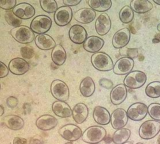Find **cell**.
<instances>
[{
  "label": "cell",
  "instance_id": "cell-21",
  "mask_svg": "<svg viewBox=\"0 0 160 144\" xmlns=\"http://www.w3.org/2000/svg\"><path fill=\"white\" fill-rule=\"evenodd\" d=\"M104 45V40L98 36H91L85 40L83 44L85 50L89 53H96L102 49Z\"/></svg>",
  "mask_w": 160,
  "mask_h": 144
},
{
  "label": "cell",
  "instance_id": "cell-23",
  "mask_svg": "<svg viewBox=\"0 0 160 144\" xmlns=\"http://www.w3.org/2000/svg\"><path fill=\"white\" fill-rule=\"evenodd\" d=\"M95 122L100 125H107L111 122V116L105 107L97 106L94 108L93 114Z\"/></svg>",
  "mask_w": 160,
  "mask_h": 144
},
{
  "label": "cell",
  "instance_id": "cell-32",
  "mask_svg": "<svg viewBox=\"0 0 160 144\" xmlns=\"http://www.w3.org/2000/svg\"><path fill=\"white\" fill-rule=\"evenodd\" d=\"M120 21L124 24H128L131 23L134 17V11L130 6H124L120 10L119 14Z\"/></svg>",
  "mask_w": 160,
  "mask_h": 144
},
{
  "label": "cell",
  "instance_id": "cell-46",
  "mask_svg": "<svg viewBox=\"0 0 160 144\" xmlns=\"http://www.w3.org/2000/svg\"><path fill=\"white\" fill-rule=\"evenodd\" d=\"M153 1L156 4L160 5V0H153Z\"/></svg>",
  "mask_w": 160,
  "mask_h": 144
},
{
  "label": "cell",
  "instance_id": "cell-2",
  "mask_svg": "<svg viewBox=\"0 0 160 144\" xmlns=\"http://www.w3.org/2000/svg\"><path fill=\"white\" fill-rule=\"evenodd\" d=\"M91 63L96 69L101 72L110 71L114 67L111 58L103 52L93 54L91 57Z\"/></svg>",
  "mask_w": 160,
  "mask_h": 144
},
{
  "label": "cell",
  "instance_id": "cell-11",
  "mask_svg": "<svg viewBox=\"0 0 160 144\" xmlns=\"http://www.w3.org/2000/svg\"><path fill=\"white\" fill-rule=\"evenodd\" d=\"M73 18V11L70 7H62L58 9L55 13V23L60 27L69 24Z\"/></svg>",
  "mask_w": 160,
  "mask_h": 144
},
{
  "label": "cell",
  "instance_id": "cell-12",
  "mask_svg": "<svg viewBox=\"0 0 160 144\" xmlns=\"http://www.w3.org/2000/svg\"><path fill=\"white\" fill-rule=\"evenodd\" d=\"M127 112L123 108H119L115 110L111 115V123L114 129L118 130L123 128L128 122Z\"/></svg>",
  "mask_w": 160,
  "mask_h": 144
},
{
  "label": "cell",
  "instance_id": "cell-9",
  "mask_svg": "<svg viewBox=\"0 0 160 144\" xmlns=\"http://www.w3.org/2000/svg\"><path fill=\"white\" fill-rule=\"evenodd\" d=\"M148 113V107L143 103H135L128 108L127 114L128 118L134 121H142Z\"/></svg>",
  "mask_w": 160,
  "mask_h": 144
},
{
  "label": "cell",
  "instance_id": "cell-10",
  "mask_svg": "<svg viewBox=\"0 0 160 144\" xmlns=\"http://www.w3.org/2000/svg\"><path fill=\"white\" fill-rule=\"evenodd\" d=\"M133 59L128 57L121 58L114 65L113 73L117 75H126L129 74L134 67Z\"/></svg>",
  "mask_w": 160,
  "mask_h": 144
},
{
  "label": "cell",
  "instance_id": "cell-8",
  "mask_svg": "<svg viewBox=\"0 0 160 144\" xmlns=\"http://www.w3.org/2000/svg\"><path fill=\"white\" fill-rule=\"evenodd\" d=\"M59 134L63 139L69 141H76L82 136L81 128L73 124L62 126L59 130Z\"/></svg>",
  "mask_w": 160,
  "mask_h": 144
},
{
  "label": "cell",
  "instance_id": "cell-16",
  "mask_svg": "<svg viewBox=\"0 0 160 144\" xmlns=\"http://www.w3.org/2000/svg\"><path fill=\"white\" fill-rule=\"evenodd\" d=\"M111 28V20L107 13L99 15L95 23L96 33L100 36H104L108 33Z\"/></svg>",
  "mask_w": 160,
  "mask_h": 144
},
{
  "label": "cell",
  "instance_id": "cell-38",
  "mask_svg": "<svg viewBox=\"0 0 160 144\" xmlns=\"http://www.w3.org/2000/svg\"><path fill=\"white\" fill-rule=\"evenodd\" d=\"M20 53L22 57L27 59H30L35 55V51L33 49L28 46L22 47L20 49Z\"/></svg>",
  "mask_w": 160,
  "mask_h": 144
},
{
  "label": "cell",
  "instance_id": "cell-26",
  "mask_svg": "<svg viewBox=\"0 0 160 144\" xmlns=\"http://www.w3.org/2000/svg\"><path fill=\"white\" fill-rule=\"evenodd\" d=\"M130 7L137 13H146L153 9L152 3L148 0H132L130 3Z\"/></svg>",
  "mask_w": 160,
  "mask_h": 144
},
{
  "label": "cell",
  "instance_id": "cell-29",
  "mask_svg": "<svg viewBox=\"0 0 160 144\" xmlns=\"http://www.w3.org/2000/svg\"><path fill=\"white\" fill-rule=\"evenodd\" d=\"M67 58L66 51L61 44H57L51 53V58L53 62L57 66H61L66 61Z\"/></svg>",
  "mask_w": 160,
  "mask_h": 144
},
{
  "label": "cell",
  "instance_id": "cell-40",
  "mask_svg": "<svg viewBox=\"0 0 160 144\" xmlns=\"http://www.w3.org/2000/svg\"><path fill=\"white\" fill-rule=\"evenodd\" d=\"M6 103L9 108H15L18 105V100L14 96H9L7 99Z\"/></svg>",
  "mask_w": 160,
  "mask_h": 144
},
{
  "label": "cell",
  "instance_id": "cell-3",
  "mask_svg": "<svg viewBox=\"0 0 160 144\" xmlns=\"http://www.w3.org/2000/svg\"><path fill=\"white\" fill-rule=\"evenodd\" d=\"M160 131V122L155 120H149L142 123L139 129V135L143 140H151Z\"/></svg>",
  "mask_w": 160,
  "mask_h": 144
},
{
  "label": "cell",
  "instance_id": "cell-35",
  "mask_svg": "<svg viewBox=\"0 0 160 144\" xmlns=\"http://www.w3.org/2000/svg\"><path fill=\"white\" fill-rule=\"evenodd\" d=\"M5 19L9 25L18 27L22 24V20L18 18L13 11H7L5 13Z\"/></svg>",
  "mask_w": 160,
  "mask_h": 144
},
{
  "label": "cell",
  "instance_id": "cell-28",
  "mask_svg": "<svg viewBox=\"0 0 160 144\" xmlns=\"http://www.w3.org/2000/svg\"><path fill=\"white\" fill-rule=\"evenodd\" d=\"M95 84L90 77H87L82 80L80 85L81 94L85 97L91 96L95 91Z\"/></svg>",
  "mask_w": 160,
  "mask_h": 144
},
{
  "label": "cell",
  "instance_id": "cell-44",
  "mask_svg": "<svg viewBox=\"0 0 160 144\" xmlns=\"http://www.w3.org/2000/svg\"><path fill=\"white\" fill-rule=\"evenodd\" d=\"M13 143V144H27V140L22 137H15Z\"/></svg>",
  "mask_w": 160,
  "mask_h": 144
},
{
  "label": "cell",
  "instance_id": "cell-45",
  "mask_svg": "<svg viewBox=\"0 0 160 144\" xmlns=\"http://www.w3.org/2000/svg\"><path fill=\"white\" fill-rule=\"evenodd\" d=\"M0 116H2L4 114V108L2 107V105H1L0 106Z\"/></svg>",
  "mask_w": 160,
  "mask_h": 144
},
{
  "label": "cell",
  "instance_id": "cell-22",
  "mask_svg": "<svg viewBox=\"0 0 160 144\" xmlns=\"http://www.w3.org/2000/svg\"><path fill=\"white\" fill-rule=\"evenodd\" d=\"M35 43L37 47L42 50H50L56 46L54 40L47 34H40L36 36Z\"/></svg>",
  "mask_w": 160,
  "mask_h": 144
},
{
  "label": "cell",
  "instance_id": "cell-15",
  "mask_svg": "<svg viewBox=\"0 0 160 144\" xmlns=\"http://www.w3.org/2000/svg\"><path fill=\"white\" fill-rule=\"evenodd\" d=\"M14 14L22 20H28L32 18L35 14V9L28 3H20L16 5L13 9Z\"/></svg>",
  "mask_w": 160,
  "mask_h": 144
},
{
  "label": "cell",
  "instance_id": "cell-49",
  "mask_svg": "<svg viewBox=\"0 0 160 144\" xmlns=\"http://www.w3.org/2000/svg\"><path fill=\"white\" fill-rule=\"evenodd\" d=\"M65 144H73V143H72V142H68V143H66Z\"/></svg>",
  "mask_w": 160,
  "mask_h": 144
},
{
  "label": "cell",
  "instance_id": "cell-30",
  "mask_svg": "<svg viewBox=\"0 0 160 144\" xmlns=\"http://www.w3.org/2000/svg\"><path fill=\"white\" fill-rule=\"evenodd\" d=\"M88 1L91 9L100 12L108 11L112 6L111 0H89Z\"/></svg>",
  "mask_w": 160,
  "mask_h": 144
},
{
  "label": "cell",
  "instance_id": "cell-48",
  "mask_svg": "<svg viewBox=\"0 0 160 144\" xmlns=\"http://www.w3.org/2000/svg\"><path fill=\"white\" fill-rule=\"evenodd\" d=\"M123 144H133V143L131 142H125V143Z\"/></svg>",
  "mask_w": 160,
  "mask_h": 144
},
{
  "label": "cell",
  "instance_id": "cell-37",
  "mask_svg": "<svg viewBox=\"0 0 160 144\" xmlns=\"http://www.w3.org/2000/svg\"><path fill=\"white\" fill-rule=\"evenodd\" d=\"M120 54L122 55H126L128 56V57L131 58L132 59L138 56V50L137 48L130 49L127 47H123L120 49Z\"/></svg>",
  "mask_w": 160,
  "mask_h": 144
},
{
  "label": "cell",
  "instance_id": "cell-25",
  "mask_svg": "<svg viewBox=\"0 0 160 144\" xmlns=\"http://www.w3.org/2000/svg\"><path fill=\"white\" fill-rule=\"evenodd\" d=\"M89 114V109L82 103L77 104L73 108L72 116L73 119L78 124H81L87 119Z\"/></svg>",
  "mask_w": 160,
  "mask_h": 144
},
{
  "label": "cell",
  "instance_id": "cell-18",
  "mask_svg": "<svg viewBox=\"0 0 160 144\" xmlns=\"http://www.w3.org/2000/svg\"><path fill=\"white\" fill-rule=\"evenodd\" d=\"M70 39L73 43L81 44L87 39L88 33L86 29L80 25H74L70 29L69 32Z\"/></svg>",
  "mask_w": 160,
  "mask_h": 144
},
{
  "label": "cell",
  "instance_id": "cell-42",
  "mask_svg": "<svg viewBox=\"0 0 160 144\" xmlns=\"http://www.w3.org/2000/svg\"><path fill=\"white\" fill-rule=\"evenodd\" d=\"M29 144H43V141L40 136H35L30 139Z\"/></svg>",
  "mask_w": 160,
  "mask_h": 144
},
{
  "label": "cell",
  "instance_id": "cell-1",
  "mask_svg": "<svg viewBox=\"0 0 160 144\" xmlns=\"http://www.w3.org/2000/svg\"><path fill=\"white\" fill-rule=\"evenodd\" d=\"M107 131L101 126H92L85 130L82 140L88 144H98L106 138Z\"/></svg>",
  "mask_w": 160,
  "mask_h": 144
},
{
  "label": "cell",
  "instance_id": "cell-5",
  "mask_svg": "<svg viewBox=\"0 0 160 144\" xmlns=\"http://www.w3.org/2000/svg\"><path fill=\"white\" fill-rule=\"evenodd\" d=\"M147 76L144 72L135 70L128 74L124 80V84L130 89H138L144 85Z\"/></svg>",
  "mask_w": 160,
  "mask_h": 144
},
{
  "label": "cell",
  "instance_id": "cell-20",
  "mask_svg": "<svg viewBox=\"0 0 160 144\" xmlns=\"http://www.w3.org/2000/svg\"><path fill=\"white\" fill-rule=\"evenodd\" d=\"M58 123V120L54 116L50 115H43L37 119L36 126L41 130L48 131L57 126Z\"/></svg>",
  "mask_w": 160,
  "mask_h": 144
},
{
  "label": "cell",
  "instance_id": "cell-50",
  "mask_svg": "<svg viewBox=\"0 0 160 144\" xmlns=\"http://www.w3.org/2000/svg\"><path fill=\"white\" fill-rule=\"evenodd\" d=\"M143 144V143H141V142H138V143H137V144Z\"/></svg>",
  "mask_w": 160,
  "mask_h": 144
},
{
  "label": "cell",
  "instance_id": "cell-36",
  "mask_svg": "<svg viewBox=\"0 0 160 144\" xmlns=\"http://www.w3.org/2000/svg\"><path fill=\"white\" fill-rule=\"evenodd\" d=\"M148 113L152 119L157 121H160V104H150L148 107Z\"/></svg>",
  "mask_w": 160,
  "mask_h": 144
},
{
  "label": "cell",
  "instance_id": "cell-24",
  "mask_svg": "<svg viewBox=\"0 0 160 144\" xmlns=\"http://www.w3.org/2000/svg\"><path fill=\"white\" fill-rule=\"evenodd\" d=\"M52 110L55 115L61 118H69L72 115V110L65 101H56L52 105Z\"/></svg>",
  "mask_w": 160,
  "mask_h": 144
},
{
  "label": "cell",
  "instance_id": "cell-19",
  "mask_svg": "<svg viewBox=\"0 0 160 144\" xmlns=\"http://www.w3.org/2000/svg\"><path fill=\"white\" fill-rule=\"evenodd\" d=\"M96 13L91 8H85L77 11L74 14V18L81 24H89L95 20Z\"/></svg>",
  "mask_w": 160,
  "mask_h": 144
},
{
  "label": "cell",
  "instance_id": "cell-31",
  "mask_svg": "<svg viewBox=\"0 0 160 144\" xmlns=\"http://www.w3.org/2000/svg\"><path fill=\"white\" fill-rule=\"evenodd\" d=\"M131 136V131L122 128L117 130L113 135L112 141L115 144H123L128 142Z\"/></svg>",
  "mask_w": 160,
  "mask_h": 144
},
{
  "label": "cell",
  "instance_id": "cell-6",
  "mask_svg": "<svg viewBox=\"0 0 160 144\" xmlns=\"http://www.w3.org/2000/svg\"><path fill=\"white\" fill-rule=\"evenodd\" d=\"M51 93L58 101H66L69 99V89L65 83L60 80L53 81L51 85Z\"/></svg>",
  "mask_w": 160,
  "mask_h": 144
},
{
  "label": "cell",
  "instance_id": "cell-41",
  "mask_svg": "<svg viewBox=\"0 0 160 144\" xmlns=\"http://www.w3.org/2000/svg\"><path fill=\"white\" fill-rule=\"evenodd\" d=\"M9 69L4 64L3 62H0V78H4L8 75Z\"/></svg>",
  "mask_w": 160,
  "mask_h": 144
},
{
  "label": "cell",
  "instance_id": "cell-17",
  "mask_svg": "<svg viewBox=\"0 0 160 144\" xmlns=\"http://www.w3.org/2000/svg\"><path fill=\"white\" fill-rule=\"evenodd\" d=\"M128 96V90L124 84H118L113 88L110 93V100L113 105L122 104Z\"/></svg>",
  "mask_w": 160,
  "mask_h": 144
},
{
  "label": "cell",
  "instance_id": "cell-47",
  "mask_svg": "<svg viewBox=\"0 0 160 144\" xmlns=\"http://www.w3.org/2000/svg\"><path fill=\"white\" fill-rule=\"evenodd\" d=\"M157 30L160 32V23H159L157 26Z\"/></svg>",
  "mask_w": 160,
  "mask_h": 144
},
{
  "label": "cell",
  "instance_id": "cell-14",
  "mask_svg": "<svg viewBox=\"0 0 160 144\" xmlns=\"http://www.w3.org/2000/svg\"><path fill=\"white\" fill-rule=\"evenodd\" d=\"M9 69L12 73L15 75H23L29 70L28 62L21 58H15L9 64Z\"/></svg>",
  "mask_w": 160,
  "mask_h": 144
},
{
  "label": "cell",
  "instance_id": "cell-7",
  "mask_svg": "<svg viewBox=\"0 0 160 144\" xmlns=\"http://www.w3.org/2000/svg\"><path fill=\"white\" fill-rule=\"evenodd\" d=\"M51 26V18L45 15H39L33 19L30 27L33 33L40 35L48 33Z\"/></svg>",
  "mask_w": 160,
  "mask_h": 144
},
{
  "label": "cell",
  "instance_id": "cell-33",
  "mask_svg": "<svg viewBox=\"0 0 160 144\" xmlns=\"http://www.w3.org/2000/svg\"><path fill=\"white\" fill-rule=\"evenodd\" d=\"M145 94L151 98L160 97V81H153L148 84L146 87Z\"/></svg>",
  "mask_w": 160,
  "mask_h": 144
},
{
  "label": "cell",
  "instance_id": "cell-27",
  "mask_svg": "<svg viewBox=\"0 0 160 144\" xmlns=\"http://www.w3.org/2000/svg\"><path fill=\"white\" fill-rule=\"evenodd\" d=\"M3 121L5 126L12 130H19L24 126V120L18 115H7L4 118Z\"/></svg>",
  "mask_w": 160,
  "mask_h": 144
},
{
  "label": "cell",
  "instance_id": "cell-43",
  "mask_svg": "<svg viewBox=\"0 0 160 144\" xmlns=\"http://www.w3.org/2000/svg\"><path fill=\"white\" fill-rule=\"evenodd\" d=\"M81 0H63V3L67 7H73L80 4Z\"/></svg>",
  "mask_w": 160,
  "mask_h": 144
},
{
  "label": "cell",
  "instance_id": "cell-39",
  "mask_svg": "<svg viewBox=\"0 0 160 144\" xmlns=\"http://www.w3.org/2000/svg\"><path fill=\"white\" fill-rule=\"evenodd\" d=\"M16 0H1L0 1V8L4 10L9 11L13 8L16 7Z\"/></svg>",
  "mask_w": 160,
  "mask_h": 144
},
{
  "label": "cell",
  "instance_id": "cell-13",
  "mask_svg": "<svg viewBox=\"0 0 160 144\" xmlns=\"http://www.w3.org/2000/svg\"><path fill=\"white\" fill-rule=\"evenodd\" d=\"M131 33L128 28H124L117 31L113 36L112 45L115 49H122L126 46L130 40Z\"/></svg>",
  "mask_w": 160,
  "mask_h": 144
},
{
  "label": "cell",
  "instance_id": "cell-34",
  "mask_svg": "<svg viewBox=\"0 0 160 144\" xmlns=\"http://www.w3.org/2000/svg\"><path fill=\"white\" fill-rule=\"evenodd\" d=\"M39 3L42 9L48 13H55L58 10V5L55 0H40Z\"/></svg>",
  "mask_w": 160,
  "mask_h": 144
},
{
  "label": "cell",
  "instance_id": "cell-51",
  "mask_svg": "<svg viewBox=\"0 0 160 144\" xmlns=\"http://www.w3.org/2000/svg\"></svg>",
  "mask_w": 160,
  "mask_h": 144
},
{
  "label": "cell",
  "instance_id": "cell-4",
  "mask_svg": "<svg viewBox=\"0 0 160 144\" xmlns=\"http://www.w3.org/2000/svg\"><path fill=\"white\" fill-rule=\"evenodd\" d=\"M10 33L15 40L22 44L31 43L35 39L32 30L25 25H20L12 29Z\"/></svg>",
  "mask_w": 160,
  "mask_h": 144
}]
</instances>
